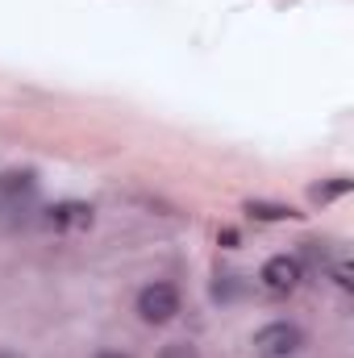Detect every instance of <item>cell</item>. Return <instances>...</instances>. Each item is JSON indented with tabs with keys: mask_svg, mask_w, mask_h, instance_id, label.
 Returning a JSON list of instances; mask_svg holds the SVG:
<instances>
[{
	"mask_svg": "<svg viewBox=\"0 0 354 358\" xmlns=\"http://www.w3.org/2000/svg\"><path fill=\"white\" fill-rule=\"evenodd\" d=\"M259 283H263L267 296H292V292L304 283V263H300L296 255H275V259L263 263Z\"/></svg>",
	"mask_w": 354,
	"mask_h": 358,
	"instance_id": "cell-3",
	"label": "cell"
},
{
	"mask_svg": "<svg viewBox=\"0 0 354 358\" xmlns=\"http://www.w3.org/2000/svg\"><path fill=\"white\" fill-rule=\"evenodd\" d=\"M304 350V329L296 321H271L255 334V355L259 358H296Z\"/></svg>",
	"mask_w": 354,
	"mask_h": 358,
	"instance_id": "cell-2",
	"label": "cell"
},
{
	"mask_svg": "<svg viewBox=\"0 0 354 358\" xmlns=\"http://www.w3.org/2000/svg\"><path fill=\"white\" fill-rule=\"evenodd\" d=\"M159 358H200V350H196L192 342H167V346L159 350Z\"/></svg>",
	"mask_w": 354,
	"mask_h": 358,
	"instance_id": "cell-8",
	"label": "cell"
},
{
	"mask_svg": "<svg viewBox=\"0 0 354 358\" xmlns=\"http://www.w3.org/2000/svg\"><path fill=\"white\" fill-rule=\"evenodd\" d=\"M246 213L259 217V221H292V217H300L296 208H288V204H267V200H250Z\"/></svg>",
	"mask_w": 354,
	"mask_h": 358,
	"instance_id": "cell-6",
	"label": "cell"
},
{
	"mask_svg": "<svg viewBox=\"0 0 354 358\" xmlns=\"http://www.w3.org/2000/svg\"><path fill=\"white\" fill-rule=\"evenodd\" d=\"M96 221V208L84 204V200H59L42 213V225L55 229V234H71V229H88Z\"/></svg>",
	"mask_w": 354,
	"mask_h": 358,
	"instance_id": "cell-4",
	"label": "cell"
},
{
	"mask_svg": "<svg viewBox=\"0 0 354 358\" xmlns=\"http://www.w3.org/2000/svg\"><path fill=\"white\" fill-rule=\"evenodd\" d=\"M179 304H183V296H179L176 283H167V279L146 283V287L138 292V300H134V308H138V317H142L146 325H167V321H176Z\"/></svg>",
	"mask_w": 354,
	"mask_h": 358,
	"instance_id": "cell-1",
	"label": "cell"
},
{
	"mask_svg": "<svg viewBox=\"0 0 354 358\" xmlns=\"http://www.w3.org/2000/svg\"><path fill=\"white\" fill-rule=\"evenodd\" d=\"M38 192V176L29 171V167H8V171H0V196H8V200H29Z\"/></svg>",
	"mask_w": 354,
	"mask_h": 358,
	"instance_id": "cell-5",
	"label": "cell"
},
{
	"mask_svg": "<svg viewBox=\"0 0 354 358\" xmlns=\"http://www.w3.org/2000/svg\"><path fill=\"white\" fill-rule=\"evenodd\" d=\"M346 192H351V179L338 176L334 183H317V187H313V200H321V204H325V200H338V196H346Z\"/></svg>",
	"mask_w": 354,
	"mask_h": 358,
	"instance_id": "cell-7",
	"label": "cell"
},
{
	"mask_svg": "<svg viewBox=\"0 0 354 358\" xmlns=\"http://www.w3.org/2000/svg\"><path fill=\"white\" fill-rule=\"evenodd\" d=\"M0 358H21V355H13V350H0Z\"/></svg>",
	"mask_w": 354,
	"mask_h": 358,
	"instance_id": "cell-10",
	"label": "cell"
},
{
	"mask_svg": "<svg viewBox=\"0 0 354 358\" xmlns=\"http://www.w3.org/2000/svg\"><path fill=\"white\" fill-rule=\"evenodd\" d=\"M92 358H129V355H121V350H100V355H92Z\"/></svg>",
	"mask_w": 354,
	"mask_h": 358,
	"instance_id": "cell-9",
	"label": "cell"
}]
</instances>
